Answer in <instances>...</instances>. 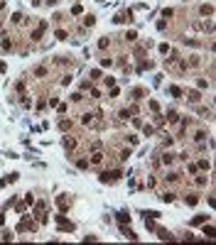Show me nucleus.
<instances>
[{
    "label": "nucleus",
    "instance_id": "obj_2",
    "mask_svg": "<svg viewBox=\"0 0 216 245\" xmlns=\"http://www.w3.org/2000/svg\"><path fill=\"white\" fill-rule=\"evenodd\" d=\"M25 231H37V223H32V221L22 218L20 223H17V233H25Z\"/></svg>",
    "mask_w": 216,
    "mask_h": 245
},
{
    "label": "nucleus",
    "instance_id": "obj_26",
    "mask_svg": "<svg viewBox=\"0 0 216 245\" xmlns=\"http://www.w3.org/2000/svg\"><path fill=\"white\" fill-rule=\"evenodd\" d=\"M54 37H57V39H66V32H64V30H57V32H54Z\"/></svg>",
    "mask_w": 216,
    "mask_h": 245
},
{
    "label": "nucleus",
    "instance_id": "obj_8",
    "mask_svg": "<svg viewBox=\"0 0 216 245\" xmlns=\"http://www.w3.org/2000/svg\"><path fill=\"white\" fill-rule=\"evenodd\" d=\"M57 203H59V211H66V209H69V201H66L64 196H59V199H57Z\"/></svg>",
    "mask_w": 216,
    "mask_h": 245
},
{
    "label": "nucleus",
    "instance_id": "obj_6",
    "mask_svg": "<svg viewBox=\"0 0 216 245\" xmlns=\"http://www.w3.org/2000/svg\"><path fill=\"white\" fill-rule=\"evenodd\" d=\"M187 98H189L192 103H196V101H199L202 96H199V91H187Z\"/></svg>",
    "mask_w": 216,
    "mask_h": 245
},
{
    "label": "nucleus",
    "instance_id": "obj_19",
    "mask_svg": "<svg viewBox=\"0 0 216 245\" xmlns=\"http://www.w3.org/2000/svg\"><path fill=\"white\" fill-rule=\"evenodd\" d=\"M167 120H170V123H177V120H179V115H177V110H170V113H167Z\"/></svg>",
    "mask_w": 216,
    "mask_h": 245
},
{
    "label": "nucleus",
    "instance_id": "obj_31",
    "mask_svg": "<svg viewBox=\"0 0 216 245\" xmlns=\"http://www.w3.org/2000/svg\"><path fill=\"white\" fill-rule=\"evenodd\" d=\"M172 15H174V10H170V8L162 10V17H172Z\"/></svg>",
    "mask_w": 216,
    "mask_h": 245
},
{
    "label": "nucleus",
    "instance_id": "obj_36",
    "mask_svg": "<svg viewBox=\"0 0 216 245\" xmlns=\"http://www.w3.org/2000/svg\"><path fill=\"white\" fill-rule=\"evenodd\" d=\"M47 3H49V5H57V3H59V0H47Z\"/></svg>",
    "mask_w": 216,
    "mask_h": 245
},
{
    "label": "nucleus",
    "instance_id": "obj_32",
    "mask_svg": "<svg viewBox=\"0 0 216 245\" xmlns=\"http://www.w3.org/2000/svg\"><path fill=\"white\" fill-rule=\"evenodd\" d=\"M196 167H202V169H209V167H211V164H209V162H206V159H199V164H196Z\"/></svg>",
    "mask_w": 216,
    "mask_h": 245
},
{
    "label": "nucleus",
    "instance_id": "obj_4",
    "mask_svg": "<svg viewBox=\"0 0 216 245\" xmlns=\"http://www.w3.org/2000/svg\"><path fill=\"white\" fill-rule=\"evenodd\" d=\"M47 27H49V22H47V20H42V22H40V27L32 32V39H42V34H44V30H47Z\"/></svg>",
    "mask_w": 216,
    "mask_h": 245
},
{
    "label": "nucleus",
    "instance_id": "obj_30",
    "mask_svg": "<svg viewBox=\"0 0 216 245\" xmlns=\"http://www.w3.org/2000/svg\"><path fill=\"white\" fill-rule=\"evenodd\" d=\"M84 10H81V5H74V8H71V15H81Z\"/></svg>",
    "mask_w": 216,
    "mask_h": 245
},
{
    "label": "nucleus",
    "instance_id": "obj_33",
    "mask_svg": "<svg viewBox=\"0 0 216 245\" xmlns=\"http://www.w3.org/2000/svg\"><path fill=\"white\" fill-rule=\"evenodd\" d=\"M76 167H79V169H86V167H88V162H86V159H79V162H76Z\"/></svg>",
    "mask_w": 216,
    "mask_h": 245
},
{
    "label": "nucleus",
    "instance_id": "obj_12",
    "mask_svg": "<svg viewBox=\"0 0 216 245\" xmlns=\"http://www.w3.org/2000/svg\"><path fill=\"white\" fill-rule=\"evenodd\" d=\"M148 69H152V61H140L138 64V71H148Z\"/></svg>",
    "mask_w": 216,
    "mask_h": 245
},
{
    "label": "nucleus",
    "instance_id": "obj_3",
    "mask_svg": "<svg viewBox=\"0 0 216 245\" xmlns=\"http://www.w3.org/2000/svg\"><path fill=\"white\" fill-rule=\"evenodd\" d=\"M116 179H120V172H103V174H101V184L116 181Z\"/></svg>",
    "mask_w": 216,
    "mask_h": 245
},
{
    "label": "nucleus",
    "instance_id": "obj_29",
    "mask_svg": "<svg viewBox=\"0 0 216 245\" xmlns=\"http://www.w3.org/2000/svg\"><path fill=\"white\" fill-rule=\"evenodd\" d=\"M135 37H138V34H135V32H133V30H130V32H128V34H125V39H128V42H135Z\"/></svg>",
    "mask_w": 216,
    "mask_h": 245
},
{
    "label": "nucleus",
    "instance_id": "obj_5",
    "mask_svg": "<svg viewBox=\"0 0 216 245\" xmlns=\"http://www.w3.org/2000/svg\"><path fill=\"white\" fill-rule=\"evenodd\" d=\"M155 231H157V238H160V240H174V235H172L167 228H155Z\"/></svg>",
    "mask_w": 216,
    "mask_h": 245
},
{
    "label": "nucleus",
    "instance_id": "obj_10",
    "mask_svg": "<svg viewBox=\"0 0 216 245\" xmlns=\"http://www.w3.org/2000/svg\"><path fill=\"white\" fill-rule=\"evenodd\" d=\"M101 162H103V155L101 152H94L91 155V164H101Z\"/></svg>",
    "mask_w": 216,
    "mask_h": 245
},
{
    "label": "nucleus",
    "instance_id": "obj_13",
    "mask_svg": "<svg viewBox=\"0 0 216 245\" xmlns=\"http://www.w3.org/2000/svg\"><path fill=\"white\" fill-rule=\"evenodd\" d=\"M118 221H120V223H125V221L130 223V213H128V211H120V213H118Z\"/></svg>",
    "mask_w": 216,
    "mask_h": 245
},
{
    "label": "nucleus",
    "instance_id": "obj_35",
    "mask_svg": "<svg viewBox=\"0 0 216 245\" xmlns=\"http://www.w3.org/2000/svg\"><path fill=\"white\" fill-rule=\"evenodd\" d=\"M5 69H8V66H5V61H0V74H5Z\"/></svg>",
    "mask_w": 216,
    "mask_h": 245
},
{
    "label": "nucleus",
    "instance_id": "obj_9",
    "mask_svg": "<svg viewBox=\"0 0 216 245\" xmlns=\"http://www.w3.org/2000/svg\"><path fill=\"white\" fill-rule=\"evenodd\" d=\"M170 93L174 98H182V88H179V86H170Z\"/></svg>",
    "mask_w": 216,
    "mask_h": 245
},
{
    "label": "nucleus",
    "instance_id": "obj_1",
    "mask_svg": "<svg viewBox=\"0 0 216 245\" xmlns=\"http://www.w3.org/2000/svg\"><path fill=\"white\" fill-rule=\"evenodd\" d=\"M54 221H57V225H59V231H64V233H71V231L76 228V225L71 223V221H66V218H64L62 213H59V216H54Z\"/></svg>",
    "mask_w": 216,
    "mask_h": 245
},
{
    "label": "nucleus",
    "instance_id": "obj_23",
    "mask_svg": "<svg viewBox=\"0 0 216 245\" xmlns=\"http://www.w3.org/2000/svg\"><path fill=\"white\" fill-rule=\"evenodd\" d=\"M145 228H148V231H155V228H157V225L152 223V218H145Z\"/></svg>",
    "mask_w": 216,
    "mask_h": 245
},
{
    "label": "nucleus",
    "instance_id": "obj_7",
    "mask_svg": "<svg viewBox=\"0 0 216 245\" xmlns=\"http://www.w3.org/2000/svg\"><path fill=\"white\" fill-rule=\"evenodd\" d=\"M174 162V155L172 152H165V155H162V164H172Z\"/></svg>",
    "mask_w": 216,
    "mask_h": 245
},
{
    "label": "nucleus",
    "instance_id": "obj_16",
    "mask_svg": "<svg viewBox=\"0 0 216 245\" xmlns=\"http://www.w3.org/2000/svg\"><path fill=\"white\" fill-rule=\"evenodd\" d=\"M94 22H96L94 15H86V17H84V25H86V27H94Z\"/></svg>",
    "mask_w": 216,
    "mask_h": 245
},
{
    "label": "nucleus",
    "instance_id": "obj_21",
    "mask_svg": "<svg viewBox=\"0 0 216 245\" xmlns=\"http://www.w3.org/2000/svg\"><path fill=\"white\" fill-rule=\"evenodd\" d=\"M206 218H209V216H196L192 223H194V225H202V223H206Z\"/></svg>",
    "mask_w": 216,
    "mask_h": 245
},
{
    "label": "nucleus",
    "instance_id": "obj_14",
    "mask_svg": "<svg viewBox=\"0 0 216 245\" xmlns=\"http://www.w3.org/2000/svg\"><path fill=\"white\" fill-rule=\"evenodd\" d=\"M204 235H206V238H214V235H216L214 225H204Z\"/></svg>",
    "mask_w": 216,
    "mask_h": 245
},
{
    "label": "nucleus",
    "instance_id": "obj_24",
    "mask_svg": "<svg viewBox=\"0 0 216 245\" xmlns=\"http://www.w3.org/2000/svg\"><path fill=\"white\" fill-rule=\"evenodd\" d=\"M145 218H152L155 221V218H160V213L157 211H145Z\"/></svg>",
    "mask_w": 216,
    "mask_h": 245
},
{
    "label": "nucleus",
    "instance_id": "obj_28",
    "mask_svg": "<svg viewBox=\"0 0 216 245\" xmlns=\"http://www.w3.org/2000/svg\"><path fill=\"white\" fill-rule=\"evenodd\" d=\"M189 66H199V56H189Z\"/></svg>",
    "mask_w": 216,
    "mask_h": 245
},
{
    "label": "nucleus",
    "instance_id": "obj_18",
    "mask_svg": "<svg viewBox=\"0 0 216 245\" xmlns=\"http://www.w3.org/2000/svg\"><path fill=\"white\" fill-rule=\"evenodd\" d=\"M142 133H145V137H150V135H155V127L152 125H142Z\"/></svg>",
    "mask_w": 216,
    "mask_h": 245
},
{
    "label": "nucleus",
    "instance_id": "obj_34",
    "mask_svg": "<svg viewBox=\"0 0 216 245\" xmlns=\"http://www.w3.org/2000/svg\"><path fill=\"white\" fill-rule=\"evenodd\" d=\"M59 127H62V130H69V127H71V123H66V120H62V123H59Z\"/></svg>",
    "mask_w": 216,
    "mask_h": 245
},
{
    "label": "nucleus",
    "instance_id": "obj_17",
    "mask_svg": "<svg viewBox=\"0 0 216 245\" xmlns=\"http://www.w3.org/2000/svg\"><path fill=\"white\" fill-rule=\"evenodd\" d=\"M94 113H86V115H84V125H94Z\"/></svg>",
    "mask_w": 216,
    "mask_h": 245
},
{
    "label": "nucleus",
    "instance_id": "obj_27",
    "mask_svg": "<svg viewBox=\"0 0 216 245\" xmlns=\"http://www.w3.org/2000/svg\"><path fill=\"white\" fill-rule=\"evenodd\" d=\"M162 201H167V203L174 201V194H170V191H167V194H162Z\"/></svg>",
    "mask_w": 216,
    "mask_h": 245
},
{
    "label": "nucleus",
    "instance_id": "obj_20",
    "mask_svg": "<svg viewBox=\"0 0 216 245\" xmlns=\"http://www.w3.org/2000/svg\"><path fill=\"white\" fill-rule=\"evenodd\" d=\"M123 235H125V238H128V240H138V235H135L133 231H128V228H123Z\"/></svg>",
    "mask_w": 216,
    "mask_h": 245
},
{
    "label": "nucleus",
    "instance_id": "obj_22",
    "mask_svg": "<svg viewBox=\"0 0 216 245\" xmlns=\"http://www.w3.org/2000/svg\"><path fill=\"white\" fill-rule=\"evenodd\" d=\"M202 15H214V8L211 5H202Z\"/></svg>",
    "mask_w": 216,
    "mask_h": 245
},
{
    "label": "nucleus",
    "instance_id": "obj_25",
    "mask_svg": "<svg viewBox=\"0 0 216 245\" xmlns=\"http://www.w3.org/2000/svg\"><path fill=\"white\" fill-rule=\"evenodd\" d=\"M44 74H47L44 66H37V69H34V76H44Z\"/></svg>",
    "mask_w": 216,
    "mask_h": 245
},
{
    "label": "nucleus",
    "instance_id": "obj_15",
    "mask_svg": "<svg viewBox=\"0 0 216 245\" xmlns=\"http://www.w3.org/2000/svg\"><path fill=\"white\" fill-rule=\"evenodd\" d=\"M187 203H189V206H196V203H199V196H196V194H189V196H187Z\"/></svg>",
    "mask_w": 216,
    "mask_h": 245
},
{
    "label": "nucleus",
    "instance_id": "obj_11",
    "mask_svg": "<svg viewBox=\"0 0 216 245\" xmlns=\"http://www.w3.org/2000/svg\"><path fill=\"white\" fill-rule=\"evenodd\" d=\"M64 147H66V149H74V147H76V140H74V137H66V140H64Z\"/></svg>",
    "mask_w": 216,
    "mask_h": 245
}]
</instances>
